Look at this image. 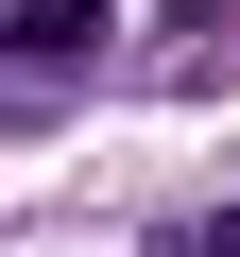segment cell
Returning <instances> with one entry per match:
<instances>
[{"instance_id":"6da1fadb","label":"cell","mask_w":240,"mask_h":257,"mask_svg":"<svg viewBox=\"0 0 240 257\" xmlns=\"http://www.w3.org/2000/svg\"><path fill=\"white\" fill-rule=\"evenodd\" d=\"M0 52H18V69H69V52H103V0H18V18H0Z\"/></svg>"},{"instance_id":"7a4b0ae2","label":"cell","mask_w":240,"mask_h":257,"mask_svg":"<svg viewBox=\"0 0 240 257\" xmlns=\"http://www.w3.org/2000/svg\"><path fill=\"white\" fill-rule=\"evenodd\" d=\"M172 257H240V223H189V240H172Z\"/></svg>"}]
</instances>
